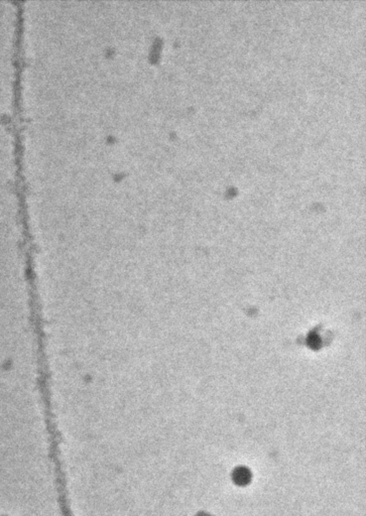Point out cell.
<instances>
[{
    "instance_id": "obj_1",
    "label": "cell",
    "mask_w": 366,
    "mask_h": 516,
    "mask_svg": "<svg viewBox=\"0 0 366 516\" xmlns=\"http://www.w3.org/2000/svg\"><path fill=\"white\" fill-rule=\"evenodd\" d=\"M233 481L239 486H245L251 481V472L246 467H237L232 475Z\"/></svg>"
}]
</instances>
